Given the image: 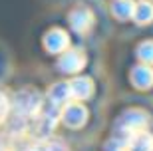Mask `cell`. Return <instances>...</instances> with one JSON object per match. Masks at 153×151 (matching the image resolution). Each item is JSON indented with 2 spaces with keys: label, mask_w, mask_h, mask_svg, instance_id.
<instances>
[{
  "label": "cell",
  "mask_w": 153,
  "mask_h": 151,
  "mask_svg": "<svg viewBox=\"0 0 153 151\" xmlns=\"http://www.w3.org/2000/svg\"><path fill=\"white\" fill-rule=\"evenodd\" d=\"M133 78L137 80L139 86H151L153 84V70L151 68H137Z\"/></svg>",
  "instance_id": "obj_3"
},
{
  "label": "cell",
  "mask_w": 153,
  "mask_h": 151,
  "mask_svg": "<svg viewBox=\"0 0 153 151\" xmlns=\"http://www.w3.org/2000/svg\"><path fill=\"white\" fill-rule=\"evenodd\" d=\"M139 56H141V60L153 64V42H145V44H141V48H139Z\"/></svg>",
  "instance_id": "obj_4"
},
{
  "label": "cell",
  "mask_w": 153,
  "mask_h": 151,
  "mask_svg": "<svg viewBox=\"0 0 153 151\" xmlns=\"http://www.w3.org/2000/svg\"><path fill=\"white\" fill-rule=\"evenodd\" d=\"M131 16L135 18L137 22H149L153 18V6L149 4V2H141V4H137V6H133V14Z\"/></svg>",
  "instance_id": "obj_1"
},
{
  "label": "cell",
  "mask_w": 153,
  "mask_h": 151,
  "mask_svg": "<svg viewBox=\"0 0 153 151\" xmlns=\"http://www.w3.org/2000/svg\"><path fill=\"white\" fill-rule=\"evenodd\" d=\"M133 151H151L153 149V139L147 133H137L133 137Z\"/></svg>",
  "instance_id": "obj_2"
}]
</instances>
